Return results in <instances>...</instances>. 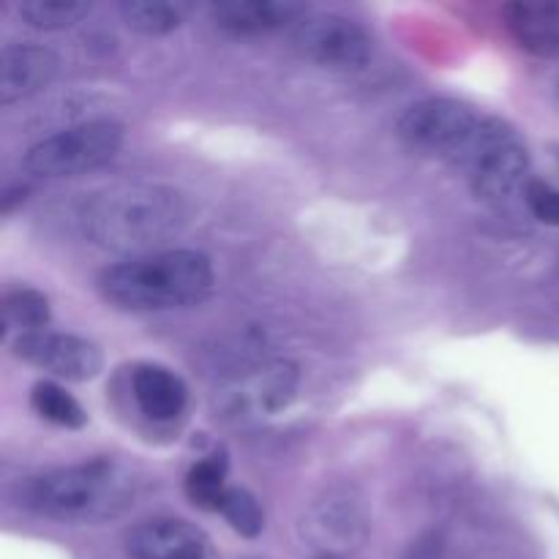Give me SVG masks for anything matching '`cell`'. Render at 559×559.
<instances>
[{"label":"cell","instance_id":"cell-1","mask_svg":"<svg viewBox=\"0 0 559 559\" xmlns=\"http://www.w3.org/2000/svg\"><path fill=\"white\" fill-rule=\"evenodd\" d=\"M189 218L183 194L164 183H118L82 207V227L96 246L118 254H153L178 238Z\"/></svg>","mask_w":559,"mask_h":559},{"label":"cell","instance_id":"cell-2","mask_svg":"<svg viewBox=\"0 0 559 559\" xmlns=\"http://www.w3.org/2000/svg\"><path fill=\"white\" fill-rule=\"evenodd\" d=\"M213 265L191 249L153 251L107 267L98 278L109 304L129 311H169L197 306L211 295Z\"/></svg>","mask_w":559,"mask_h":559},{"label":"cell","instance_id":"cell-3","mask_svg":"<svg viewBox=\"0 0 559 559\" xmlns=\"http://www.w3.org/2000/svg\"><path fill=\"white\" fill-rule=\"evenodd\" d=\"M134 500V478L109 459L60 467L27 478L20 506L44 519L66 524H98L118 519Z\"/></svg>","mask_w":559,"mask_h":559},{"label":"cell","instance_id":"cell-4","mask_svg":"<svg viewBox=\"0 0 559 559\" xmlns=\"http://www.w3.org/2000/svg\"><path fill=\"white\" fill-rule=\"evenodd\" d=\"M459 167L467 173L475 194L491 205L513 200L522 189H527L530 153L516 129L497 118L480 120L478 131L456 158Z\"/></svg>","mask_w":559,"mask_h":559},{"label":"cell","instance_id":"cell-5","mask_svg":"<svg viewBox=\"0 0 559 559\" xmlns=\"http://www.w3.org/2000/svg\"><path fill=\"white\" fill-rule=\"evenodd\" d=\"M123 142V126L115 120H87L31 147L22 158L27 175L44 180L74 178L112 162Z\"/></svg>","mask_w":559,"mask_h":559},{"label":"cell","instance_id":"cell-6","mask_svg":"<svg viewBox=\"0 0 559 559\" xmlns=\"http://www.w3.org/2000/svg\"><path fill=\"white\" fill-rule=\"evenodd\" d=\"M480 120L484 115L456 98H424L399 118V136L415 151L435 153L456 164Z\"/></svg>","mask_w":559,"mask_h":559},{"label":"cell","instance_id":"cell-7","mask_svg":"<svg viewBox=\"0 0 559 559\" xmlns=\"http://www.w3.org/2000/svg\"><path fill=\"white\" fill-rule=\"evenodd\" d=\"M293 47L306 60L331 71L364 69L374 52L366 27L342 14H306L293 27Z\"/></svg>","mask_w":559,"mask_h":559},{"label":"cell","instance_id":"cell-8","mask_svg":"<svg viewBox=\"0 0 559 559\" xmlns=\"http://www.w3.org/2000/svg\"><path fill=\"white\" fill-rule=\"evenodd\" d=\"M14 355L66 382H91L104 369L102 349L71 333L41 331L31 336H16Z\"/></svg>","mask_w":559,"mask_h":559},{"label":"cell","instance_id":"cell-9","mask_svg":"<svg viewBox=\"0 0 559 559\" xmlns=\"http://www.w3.org/2000/svg\"><path fill=\"white\" fill-rule=\"evenodd\" d=\"M304 533L317 549L328 555H344L364 544L369 522L353 491L333 489L309 508L304 519Z\"/></svg>","mask_w":559,"mask_h":559},{"label":"cell","instance_id":"cell-10","mask_svg":"<svg viewBox=\"0 0 559 559\" xmlns=\"http://www.w3.org/2000/svg\"><path fill=\"white\" fill-rule=\"evenodd\" d=\"M129 559H218L213 540L183 519H147L126 538Z\"/></svg>","mask_w":559,"mask_h":559},{"label":"cell","instance_id":"cell-11","mask_svg":"<svg viewBox=\"0 0 559 559\" xmlns=\"http://www.w3.org/2000/svg\"><path fill=\"white\" fill-rule=\"evenodd\" d=\"M58 55L36 44H9L0 52V104L16 102L41 93L58 76Z\"/></svg>","mask_w":559,"mask_h":559},{"label":"cell","instance_id":"cell-12","mask_svg":"<svg viewBox=\"0 0 559 559\" xmlns=\"http://www.w3.org/2000/svg\"><path fill=\"white\" fill-rule=\"evenodd\" d=\"M309 9L300 3H282V0H229V3L211 5V16L222 31L238 36H257V33L295 27Z\"/></svg>","mask_w":559,"mask_h":559},{"label":"cell","instance_id":"cell-13","mask_svg":"<svg viewBox=\"0 0 559 559\" xmlns=\"http://www.w3.org/2000/svg\"><path fill=\"white\" fill-rule=\"evenodd\" d=\"M131 393L140 413L156 424H173L189 404L186 382L158 364H140L131 371Z\"/></svg>","mask_w":559,"mask_h":559},{"label":"cell","instance_id":"cell-14","mask_svg":"<svg viewBox=\"0 0 559 559\" xmlns=\"http://www.w3.org/2000/svg\"><path fill=\"white\" fill-rule=\"evenodd\" d=\"M506 25L519 47L540 58H559V0H522L506 9Z\"/></svg>","mask_w":559,"mask_h":559},{"label":"cell","instance_id":"cell-15","mask_svg":"<svg viewBox=\"0 0 559 559\" xmlns=\"http://www.w3.org/2000/svg\"><path fill=\"white\" fill-rule=\"evenodd\" d=\"M298 382V366L287 364V360H276V364H267L265 369L246 385L243 399L254 404L260 413H278V409H284L295 399Z\"/></svg>","mask_w":559,"mask_h":559},{"label":"cell","instance_id":"cell-16","mask_svg":"<svg viewBox=\"0 0 559 559\" xmlns=\"http://www.w3.org/2000/svg\"><path fill=\"white\" fill-rule=\"evenodd\" d=\"M191 5L173 0H126L120 3V16L126 27L140 36H167L183 25Z\"/></svg>","mask_w":559,"mask_h":559},{"label":"cell","instance_id":"cell-17","mask_svg":"<svg viewBox=\"0 0 559 559\" xmlns=\"http://www.w3.org/2000/svg\"><path fill=\"white\" fill-rule=\"evenodd\" d=\"M227 491V456L224 453H213V456L202 459L186 475V495L202 511L218 513Z\"/></svg>","mask_w":559,"mask_h":559},{"label":"cell","instance_id":"cell-18","mask_svg":"<svg viewBox=\"0 0 559 559\" xmlns=\"http://www.w3.org/2000/svg\"><path fill=\"white\" fill-rule=\"evenodd\" d=\"M52 311H49L47 295L38 289H11L3 298V325L9 331H16L20 336H31V333L47 331Z\"/></svg>","mask_w":559,"mask_h":559},{"label":"cell","instance_id":"cell-19","mask_svg":"<svg viewBox=\"0 0 559 559\" xmlns=\"http://www.w3.org/2000/svg\"><path fill=\"white\" fill-rule=\"evenodd\" d=\"M91 9L93 5L87 0H22L16 5L22 20L38 31H66L80 25Z\"/></svg>","mask_w":559,"mask_h":559},{"label":"cell","instance_id":"cell-20","mask_svg":"<svg viewBox=\"0 0 559 559\" xmlns=\"http://www.w3.org/2000/svg\"><path fill=\"white\" fill-rule=\"evenodd\" d=\"M31 404L44 420L63 429H82L87 424V413L71 393H66L58 382H36L31 393Z\"/></svg>","mask_w":559,"mask_h":559},{"label":"cell","instance_id":"cell-21","mask_svg":"<svg viewBox=\"0 0 559 559\" xmlns=\"http://www.w3.org/2000/svg\"><path fill=\"white\" fill-rule=\"evenodd\" d=\"M218 513H222L229 522V527L238 535H243V538H257V535L262 533V527H265V513H262L260 502H257V497L246 489H229L227 495H224Z\"/></svg>","mask_w":559,"mask_h":559},{"label":"cell","instance_id":"cell-22","mask_svg":"<svg viewBox=\"0 0 559 559\" xmlns=\"http://www.w3.org/2000/svg\"><path fill=\"white\" fill-rule=\"evenodd\" d=\"M524 197H527L530 213L538 222L549 224V227H559V189L546 183H530L524 189Z\"/></svg>","mask_w":559,"mask_h":559},{"label":"cell","instance_id":"cell-23","mask_svg":"<svg viewBox=\"0 0 559 559\" xmlns=\"http://www.w3.org/2000/svg\"><path fill=\"white\" fill-rule=\"evenodd\" d=\"M322 559H331V557H322Z\"/></svg>","mask_w":559,"mask_h":559}]
</instances>
